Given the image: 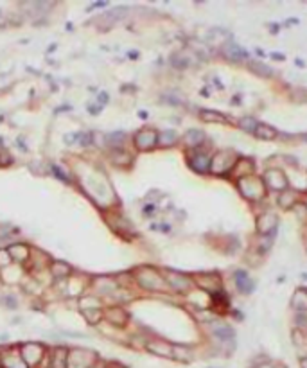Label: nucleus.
Listing matches in <instances>:
<instances>
[{
	"mask_svg": "<svg viewBox=\"0 0 307 368\" xmlns=\"http://www.w3.org/2000/svg\"><path fill=\"white\" fill-rule=\"evenodd\" d=\"M135 278H137L138 285L147 291H162V289L167 288V282L166 278L162 277L160 273H157L155 269L151 268H140L137 269V273H135Z\"/></svg>",
	"mask_w": 307,
	"mask_h": 368,
	"instance_id": "f257e3e1",
	"label": "nucleus"
},
{
	"mask_svg": "<svg viewBox=\"0 0 307 368\" xmlns=\"http://www.w3.org/2000/svg\"><path fill=\"white\" fill-rule=\"evenodd\" d=\"M239 189L243 192L244 198L248 199H260L264 196V183L262 180L255 178V176H246L239 182Z\"/></svg>",
	"mask_w": 307,
	"mask_h": 368,
	"instance_id": "f03ea898",
	"label": "nucleus"
},
{
	"mask_svg": "<svg viewBox=\"0 0 307 368\" xmlns=\"http://www.w3.org/2000/svg\"><path fill=\"white\" fill-rule=\"evenodd\" d=\"M236 156L230 151H219V153L210 160V171H214L216 174H223L226 171H230L236 166Z\"/></svg>",
	"mask_w": 307,
	"mask_h": 368,
	"instance_id": "7ed1b4c3",
	"label": "nucleus"
},
{
	"mask_svg": "<svg viewBox=\"0 0 307 368\" xmlns=\"http://www.w3.org/2000/svg\"><path fill=\"white\" fill-rule=\"evenodd\" d=\"M94 364V356L88 350H72L67 359V368H92Z\"/></svg>",
	"mask_w": 307,
	"mask_h": 368,
	"instance_id": "20e7f679",
	"label": "nucleus"
},
{
	"mask_svg": "<svg viewBox=\"0 0 307 368\" xmlns=\"http://www.w3.org/2000/svg\"><path fill=\"white\" fill-rule=\"evenodd\" d=\"M158 144V135L153 130H140L135 135V146L140 151H149Z\"/></svg>",
	"mask_w": 307,
	"mask_h": 368,
	"instance_id": "39448f33",
	"label": "nucleus"
},
{
	"mask_svg": "<svg viewBox=\"0 0 307 368\" xmlns=\"http://www.w3.org/2000/svg\"><path fill=\"white\" fill-rule=\"evenodd\" d=\"M20 356H22V359L25 361L27 366H34L44 357V347H40V345H34V343L24 345L22 350H20Z\"/></svg>",
	"mask_w": 307,
	"mask_h": 368,
	"instance_id": "423d86ee",
	"label": "nucleus"
},
{
	"mask_svg": "<svg viewBox=\"0 0 307 368\" xmlns=\"http://www.w3.org/2000/svg\"><path fill=\"white\" fill-rule=\"evenodd\" d=\"M164 278H166V282H167V288L174 289L178 293H185V291L190 289V285H193V282H190L189 277L180 275V273H166Z\"/></svg>",
	"mask_w": 307,
	"mask_h": 368,
	"instance_id": "0eeeda50",
	"label": "nucleus"
},
{
	"mask_svg": "<svg viewBox=\"0 0 307 368\" xmlns=\"http://www.w3.org/2000/svg\"><path fill=\"white\" fill-rule=\"evenodd\" d=\"M264 182H266V185L270 189H275V190H286V187H288V178L284 176V173H280L277 169L268 171L266 176H264Z\"/></svg>",
	"mask_w": 307,
	"mask_h": 368,
	"instance_id": "6e6552de",
	"label": "nucleus"
},
{
	"mask_svg": "<svg viewBox=\"0 0 307 368\" xmlns=\"http://www.w3.org/2000/svg\"><path fill=\"white\" fill-rule=\"evenodd\" d=\"M189 166L193 167L196 173H207V171H210V158L205 153H194V154H190Z\"/></svg>",
	"mask_w": 307,
	"mask_h": 368,
	"instance_id": "1a4fd4ad",
	"label": "nucleus"
},
{
	"mask_svg": "<svg viewBox=\"0 0 307 368\" xmlns=\"http://www.w3.org/2000/svg\"><path fill=\"white\" fill-rule=\"evenodd\" d=\"M104 316H106V320L110 321V323L117 325V327H124V325H126V321H128L126 311H122L121 307H110V309H106Z\"/></svg>",
	"mask_w": 307,
	"mask_h": 368,
	"instance_id": "9d476101",
	"label": "nucleus"
},
{
	"mask_svg": "<svg viewBox=\"0 0 307 368\" xmlns=\"http://www.w3.org/2000/svg\"><path fill=\"white\" fill-rule=\"evenodd\" d=\"M147 350L153 352L155 356L173 357V345L166 343V341H149L147 343Z\"/></svg>",
	"mask_w": 307,
	"mask_h": 368,
	"instance_id": "9b49d317",
	"label": "nucleus"
},
{
	"mask_svg": "<svg viewBox=\"0 0 307 368\" xmlns=\"http://www.w3.org/2000/svg\"><path fill=\"white\" fill-rule=\"evenodd\" d=\"M194 280H196L198 284H200V288L205 289V291H217L221 285L217 275H198V277H194Z\"/></svg>",
	"mask_w": 307,
	"mask_h": 368,
	"instance_id": "f8f14e48",
	"label": "nucleus"
},
{
	"mask_svg": "<svg viewBox=\"0 0 307 368\" xmlns=\"http://www.w3.org/2000/svg\"><path fill=\"white\" fill-rule=\"evenodd\" d=\"M2 366L4 368H29L27 364H25V361L22 359V356L16 354L15 350H11V352L2 356Z\"/></svg>",
	"mask_w": 307,
	"mask_h": 368,
	"instance_id": "ddd939ff",
	"label": "nucleus"
},
{
	"mask_svg": "<svg viewBox=\"0 0 307 368\" xmlns=\"http://www.w3.org/2000/svg\"><path fill=\"white\" fill-rule=\"evenodd\" d=\"M223 54L226 56L228 60H232V61L246 60V52H244L237 44H232V42H228V44L223 47Z\"/></svg>",
	"mask_w": 307,
	"mask_h": 368,
	"instance_id": "4468645a",
	"label": "nucleus"
},
{
	"mask_svg": "<svg viewBox=\"0 0 307 368\" xmlns=\"http://www.w3.org/2000/svg\"><path fill=\"white\" fill-rule=\"evenodd\" d=\"M277 226V218L273 214H264L259 218L257 221V228H259L260 234H270L272 230H275Z\"/></svg>",
	"mask_w": 307,
	"mask_h": 368,
	"instance_id": "2eb2a0df",
	"label": "nucleus"
},
{
	"mask_svg": "<svg viewBox=\"0 0 307 368\" xmlns=\"http://www.w3.org/2000/svg\"><path fill=\"white\" fill-rule=\"evenodd\" d=\"M205 140V133L200 130H189L183 137V142L187 144L189 147H198L201 146V142Z\"/></svg>",
	"mask_w": 307,
	"mask_h": 368,
	"instance_id": "dca6fc26",
	"label": "nucleus"
},
{
	"mask_svg": "<svg viewBox=\"0 0 307 368\" xmlns=\"http://www.w3.org/2000/svg\"><path fill=\"white\" fill-rule=\"evenodd\" d=\"M8 254L13 261H25L29 257V248L25 244H13L8 248Z\"/></svg>",
	"mask_w": 307,
	"mask_h": 368,
	"instance_id": "f3484780",
	"label": "nucleus"
},
{
	"mask_svg": "<svg viewBox=\"0 0 307 368\" xmlns=\"http://www.w3.org/2000/svg\"><path fill=\"white\" fill-rule=\"evenodd\" d=\"M236 284H237V288H239V291L241 293H250L253 289V282L250 280V277L244 271H236Z\"/></svg>",
	"mask_w": 307,
	"mask_h": 368,
	"instance_id": "a211bd4d",
	"label": "nucleus"
},
{
	"mask_svg": "<svg viewBox=\"0 0 307 368\" xmlns=\"http://www.w3.org/2000/svg\"><path fill=\"white\" fill-rule=\"evenodd\" d=\"M124 140H126V135L122 133V131H113V133H108L106 137H104L106 146L115 147V149L122 147V142H124Z\"/></svg>",
	"mask_w": 307,
	"mask_h": 368,
	"instance_id": "6ab92c4d",
	"label": "nucleus"
},
{
	"mask_svg": "<svg viewBox=\"0 0 307 368\" xmlns=\"http://www.w3.org/2000/svg\"><path fill=\"white\" fill-rule=\"evenodd\" d=\"M176 140H178V135L173 130H166L158 135V144L164 147H171L173 144H176Z\"/></svg>",
	"mask_w": 307,
	"mask_h": 368,
	"instance_id": "aec40b11",
	"label": "nucleus"
},
{
	"mask_svg": "<svg viewBox=\"0 0 307 368\" xmlns=\"http://www.w3.org/2000/svg\"><path fill=\"white\" fill-rule=\"evenodd\" d=\"M51 273L58 278L59 277H68V275H70V266L65 264V262L56 261V262H52V266H51Z\"/></svg>",
	"mask_w": 307,
	"mask_h": 368,
	"instance_id": "412c9836",
	"label": "nucleus"
},
{
	"mask_svg": "<svg viewBox=\"0 0 307 368\" xmlns=\"http://www.w3.org/2000/svg\"><path fill=\"white\" fill-rule=\"evenodd\" d=\"M255 135L262 140H273L277 137V131L273 130V128L266 126V124H259L255 130Z\"/></svg>",
	"mask_w": 307,
	"mask_h": 368,
	"instance_id": "4be33fe9",
	"label": "nucleus"
},
{
	"mask_svg": "<svg viewBox=\"0 0 307 368\" xmlns=\"http://www.w3.org/2000/svg\"><path fill=\"white\" fill-rule=\"evenodd\" d=\"M67 350L65 348H58L54 352V359H52V368H67Z\"/></svg>",
	"mask_w": 307,
	"mask_h": 368,
	"instance_id": "5701e85b",
	"label": "nucleus"
},
{
	"mask_svg": "<svg viewBox=\"0 0 307 368\" xmlns=\"http://www.w3.org/2000/svg\"><path fill=\"white\" fill-rule=\"evenodd\" d=\"M214 334H216L219 340H232L234 331L224 323H216L214 325Z\"/></svg>",
	"mask_w": 307,
	"mask_h": 368,
	"instance_id": "b1692460",
	"label": "nucleus"
},
{
	"mask_svg": "<svg viewBox=\"0 0 307 368\" xmlns=\"http://www.w3.org/2000/svg\"><path fill=\"white\" fill-rule=\"evenodd\" d=\"M248 67H250V70H253L257 75H262V77H270V75H272V68H270L268 65L259 63V61H250Z\"/></svg>",
	"mask_w": 307,
	"mask_h": 368,
	"instance_id": "393cba45",
	"label": "nucleus"
},
{
	"mask_svg": "<svg viewBox=\"0 0 307 368\" xmlns=\"http://www.w3.org/2000/svg\"><path fill=\"white\" fill-rule=\"evenodd\" d=\"M173 357H176V359H180V361H189L190 357H193V354H190L189 348L183 347V345H176V347H173Z\"/></svg>",
	"mask_w": 307,
	"mask_h": 368,
	"instance_id": "a878e982",
	"label": "nucleus"
},
{
	"mask_svg": "<svg viewBox=\"0 0 307 368\" xmlns=\"http://www.w3.org/2000/svg\"><path fill=\"white\" fill-rule=\"evenodd\" d=\"M201 119H203L205 122H226V119H224L223 115L217 113V111H210V110L201 111Z\"/></svg>",
	"mask_w": 307,
	"mask_h": 368,
	"instance_id": "bb28decb",
	"label": "nucleus"
},
{
	"mask_svg": "<svg viewBox=\"0 0 307 368\" xmlns=\"http://www.w3.org/2000/svg\"><path fill=\"white\" fill-rule=\"evenodd\" d=\"M239 126L243 128L244 131H250V133H255V130H257V120L255 119H252V117H244V119H241V122H239Z\"/></svg>",
	"mask_w": 307,
	"mask_h": 368,
	"instance_id": "cd10ccee",
	"label": "nucleus"
},
{
	"mask_svg": "<svg viewBox=\"0 0 307 368\" xmlns=\"http://www.w3.org/2000/svg\"><path fill=\"white\" fill-rule=\"evenodd\" d=\"M83 314L87 316V320L90 321V323H97L102 316L101 309H83Z\"/></svg>",
	"mask_w": 307,
	"mask_h": 368,
	"instance_id": "c85d7f7f",
	"label": "nucleus"
},
{
	"mask_svg": "<svg viewBox=\"0 0 307 368\" xmlns=\"http://www.w3.org/2000/svg\"><path fill=\"white\" fill-rule=\"evenodd\" d=\"M293 199H295V196H293L291 192H284V194L280 196V205H282L284 209H289V207L293 205Z\"/></svg>",
	"mask_w": 307,
	"mask_h": 368,
	"instance_id": "c756f323",
	"label": "nucleus"
},
{
	"mask_svg": "<svg viewBox=\"0 0 307 368\" xmlns=\"http://www.w3.org/2000/svg\"><path fill=\"white\" fill-rule=\"evenodd\" d=\"M11 262V257H9L8 250H0V266H8Z\"/></svg>",
	"mask_w": 307,
	"mask_h": 368,
	"instance_id": "7c9ffc66",
	"label": "nucleus"
},
{
	"mask_svg": "<svg viewBox=\"0 0 307 368\" xmlns=\"http://www.w3.org/2000/svg\"><path fill=\"white\" fill-rule=\"evenodd\" d=\"M300 364H302V368H307V357H303V359L300 361Z\"/></svg>",
	"mask_w": 307,
	"mask_h": 368,
	"instance_id": "2f4dec72",
	"label": "nucleus"
},
{
	"mask_svg": "<svg viewBox=\"0 0 307 368\" xmlns=\"http://www.w3.org/2000/svg\"><path fill=\"white\" fill-rule=\"evenodd\" d=\"M259 368H273V366H272V364H268V363H264V364H260Z\"/></svg>",
	"mask_w": 307,
	"mask_h": 368,
	"instance_id": "473e14b6",
	"label": "nucleus"
},
{
	"mask_svg": "<svg viewBox=\"0 0 307 368\" xmlns=\"http://www.w3.org/2000/svg\"><path fill=\"white\" fill-rule=\"evenodd\" d=\"M303 139H305V140H307V135H303Z\"/></svg>",
	"mask_w": 307,
	"mask_h": 368,
	"instance_id": "72a5a7b5",
	"label": "nucleus"
},
{
	"mask_svg": "<svg viewBox=\"0 0 307 368\" xmlns=\"http://www.w3.org/2000/svg\"><path fill=\"white\" fill-rule=\"evenodd\" d=\"M277 368H284V366H277Z\"/></svg>",
	"mask_w": 307,
	"mask_h": 368,
	"instance_id": "f704fd0d",
	"label": "nucleus"
}]
</instances>
